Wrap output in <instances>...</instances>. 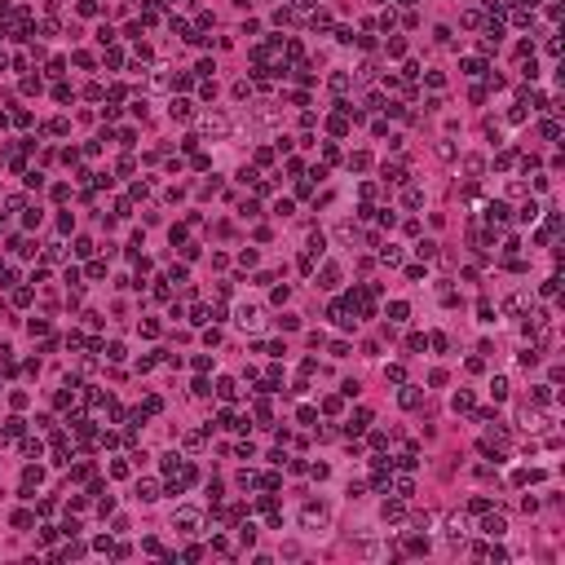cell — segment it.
I'll list each match as a JSON object with an SVG mask.
<instances>
[{"label":"cell","instance_id":"obj_1","mask_svg":"<svg viewBox=\"0 0 565 565\" xmlns=\"http://www.w3.org/2000/svg\"><path fill=\"white\" fill-rule=\"evenodd\" d=\"M172 530L194 534V530H199V508H177V512H172Z\"/></svg>","mask_w":565,"mask_h":565},{"label":"cell","instance_id":"obj_2","mask_svg":"<svg viewBox=\"0 0 565 565\" xmlns=\"http://www.w3.org/2000/svg\"><path fill=\"white\" fill-rule=\"evenodd\" d=\"M203 128H208V137H230V120L225 115H203Z\"/></svg>","mask_w":565,"mask_h":565},{"label":"cell","instance_id":"obj_3","mask_svg":"<svg viewBox=\"0 0 565 565\" xmlns=\"http://www.w3.org/2000/svg\"><path fill=\"white\" fill-rule=\"evenodd\" d=\"M300 521H305L309 530H314V525H327V508H322V503H305V512H300Z\"/></svg>","mask_w":565,"mask_h":565},{"label":"cell","instance_id":"obj_4","mask_svg":"<svg viewBox=\"0 0 565 565\" xmlns=\"http://www.w3.org/2000/svg\"><path fill=\"white\" fill-rule=\"evenodd\" d=\"M481 530H486L490 539H499V534L508 530V521H503V517H499V512H495V517H486V521H481Z\"/></svg>","mask_w":565,"mask_h":565},{"label":"cell","instance_id":"obj_5","mask_svg":"<svg viewBox=\"0 0 565 565\" xmlns=\"http://www.w3.org/2000/svg\"><path fill=\"white\" fill-rule=\"evenodd\" d=\"M194 115V102H186V98H172V120H190Z\"/></svg>","mask_w":565,"mask_h":565},{"label":"cell","instance_id":"obj_6","mask_svg":"<svg viewBox=\"0 0 565 565\" xmlns=\"http://www.w3.org/2000/svg\"><path fill=\"white\" fill-rule=\"evenodd\" d=\"M137 499H142V503H155V499H159V486H155V481H137Z\"/></svg>","mask_w":565,"mask_h":565},{"label":"cell","instance_id":"obj_7","mask_svg":"<svg viewBox=\"0 0 565 565\" xmlns=\"http://www.w3.org/2000/svg\"><path fill=\"white\" fill-rule=\"evenodd\" d=\"M239 322H243V327H256V322H261V309H256V305H243V309H239Z\"/></svg>","mask_w":565,"mask_h":565},{"label":"cell","instance_id":"obj_8","mask_svg":"<svg viewBox=\"0 0 565 565\" xmlns=\"http://www.w3.org/2000/svg\"><path fill=\"white\" fill-rule=\"evenodd\" d=\"M318 287H327V291H332V287H340V269H336V265H327V269H322V283H318Z\"/></svg>","mask_w":565,"mask_h":565},{"label":"cell","instance_id":"obj_9","mask_svg":"<svg viewBox=\"0 0 565 565\" xmlns=\"http://www.w3.org/2000/svg\"><path fill=\"white\" fill-rule=\"evenodd\" d=\"M446 539H464V517H451V521H446Z\"/></svg>","mask_w":565,"mask_h":565},{"label":"cell","instance_id":"obj_10","mask_svg":"<svg viewBox=\"0 0 565 565\" xmlns=\"http://www.w3.org/2000/svg\"><path fill=\"white\" fill-rule=\"evenodd\" d=\"M366 424H371V411H358V415H354V424H349V433H362Z\"/></svg>","mask_w":565,"mask_h":565},{"label":"cell","instance_id":"obj_11","mask_svg":"<svg viewBox=\"0 0 565 565\" xmlns=\"http://www.w3.org/2000/svg\"><path fill=\"white\" fill-rule=\"evenodd\" d=\"M31 512H13V530H31Z\"/></svg>","mask_w":565,"mask_h":565},{"label":"cell","instance_id":"obj_12","mask_svg":"<svg viewBox=\"0 0 565 565\" xmlns=\"http://www.w3.org/2000/svg\"><path fill=\"white\" fill-rule=\"evenodd\" d=\"M406 314H411V309L402 305V300H398V305H388V318H393V322H406Z\"/></svg>","mask_w":565,"mask_h":565},{"label":"cell","instance_id":"obj_13","mask_svg":"<svg viewBox=\"0 0 565 565\" xmlns=\"http://www.w3.org/2000/svg\"><path fill=\"white\" fill-rule=\"evenodd\" d=\"M490 221H508V203H490Z\"/></svg>","mask_w":565,"mask_h":565},{"label":"cell","instance_id":"obj_14","mask_svg":"<svg viewBox=\"0 0 565 565\" xmlns=\"http://www.w3.org/2000/svg\"><path fill=\"white\" fill-rule=\"evenodd\" d=\"M468 406H473V393H464V388H459V393H455V411H468Z\"/></svg>","mask_w":565,"mask_h":565},{"label":"cell","instance_id":"obj_15","mask_svg":"<svg viewBox=\"0 0 565 565\" xmlns=\"http://www.w3.org/2000/svg\"><path fill=\"white\" fill-rule=\"evenodd\" d=\"M164 473H181V455H164Z\"/></svg>","mask_w":565,"mask_h":565},{"label":"cell","instance_id":"obj_16","mask_svg":"<svg viewBox=\"0 0 565 565\" xmlns=\"http://www.w3.org/2000/svg\"><path fill=\"white\" fill-rule=\"evenodd\" d=\"M217 393H221V398H225V402H230V398H234V393H239V388H234V380H221V384H217Z\"/></svg>","mask_w":565,"mask_h":565},{"label":"cell","instance_id":"obj_17","mask_svg":"<svg viewBox=\"0 0 565 565\" xmlns=\"http://www.w3.org/2000/svg\"><path fill=\"white\" fill-rule=\"evenodd\" d=\"M384 521H402V503H384Z\"/></svg>","mask_w":565,"mask_h":565},{"label":"cell","instance_id":"obj_18","mask_svg":"<svg viewBox=\"0 0 565 565\" xmlns=\"http://www.w3.org/2000/svg\"><path fill=\"white\" fill-rule=\"evenodd\" d=\"M239 539H243V548H252V543H256V525H243V530H239Z\"/></svg>","mask_w":565,"mask_h":565},{"label":"cell","instance_id":"obj_19","mask_svg":"<svg viewBox=\"0 0 565 565\" xmlns=\"http://www.w3.org/2000/svg\"><path fill=\"white\" fill-rule=\"evenodd\" d=\"M464 71H468V75H481L486 67H481V57H468V62H464Z\"/></svg>","mask_w":565,"mask_h":565},{"label":"cell","instance_id":"obj_20","mask_svg":"<svg viewBox=\"0 0 565 565\" xmlns=\"http://www.w3.org/2000/svg\"><path fill=\"white\" fill-rule=\"evenodd\" d=\"M420 203H424V194H420L415 186H411V190H406V208H420Z\"/></svg>","mask_w":565,"mask_h":565},{"label":"cell","instance_id":"obj_21","mask_svg":"<svg viewBox=\"0 0 565 565\" xmlns=\"http://www.w3.org/2000/svg\"><path fill=\"white\" fill-rule=\"evenodd\" d=\"M172 5H181V0H172Z\"/></svg>","mask_w":565,"mask_h":565}]
</instances>
